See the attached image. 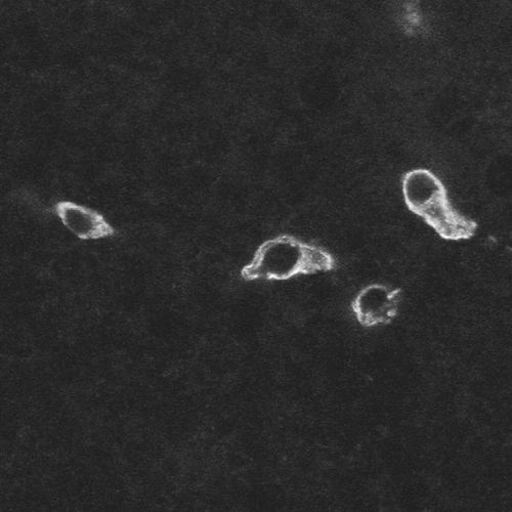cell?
Returning <instances> with one entry per match:
<instances>
[{"label":"cell","instance_id":"7a4b0ae2","mask_svg":"<svg viewBox=\"0 0 512 512\" xmlns=\"http://www.w3.org/2000/svg\"><path fill=\"white\" fill-rule=\"evenodd\" d=\"M402 191L408 209L442 239L461 241L476 235L478 224L453 207L444 183L431 170H410L403 177Z\"/></svg>","mask_w":512,"mask_h":512},{"label":"cell","instance_id":"277c9868","mask_svg":"<svg viewBox=\"0 0 512 512\" xmlns=\"http://www.w3.org/2000/svg\"><path fill=\"white\" fill-rule=\"evenodd\" d=\"M63 225L81 240H100L115 234L113 227L100 212L71 201H60L55 206Z\"/></svg>","mask_w":512,"mask_h":512},{"label":"cell","instance_id":"3957f363","mask_svg":"<svg viewBox=\"0 0 512 512\" xmlns=\"http://www.w3.org/2000/svg\"><path fill=\"white\" fill-rule=\"evenodd\" d=\"M401 288L374 283L361 289L354 298L352 311L366 328L390 324L398 315Z\"/></svg>","mask_w":512,"mask_h":512},{"label":"cell","instance_id":"6da1fadb","mask_svg":"<svg viewBox=\"0 0 512 512\" xmlns=\"http://www.w3.org/2000/svg\"><path fill=\"white\" fill-rule=\"evenodd\" d=\"M336 268L325 248L290 235L263 242L255 249L240 275L246 281H288L300 276L328 273Z\"/></svg>","mask_w":512,"mask_h":512}]
</instances>
